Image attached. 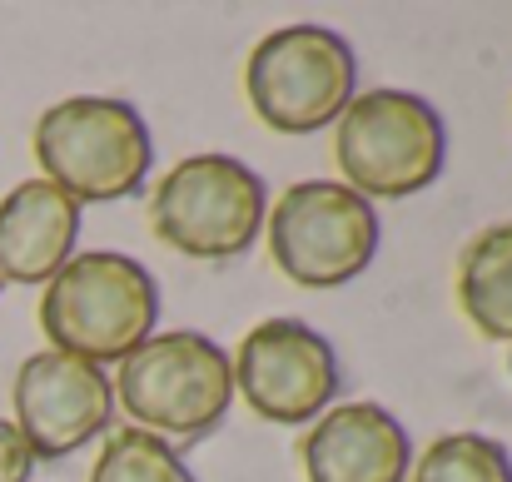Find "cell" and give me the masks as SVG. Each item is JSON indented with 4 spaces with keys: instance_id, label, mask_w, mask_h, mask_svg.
Segmentation results:
<instances>
[{
    "instance_id": "8fae6325",
    "label": "cell",
    "mask_w": 512,
    "mask_h": 482,
    "mask_svg": "<svg viewBox=\"0 0 512 482\" xmlns=\"http://www.w3.org/2000/svg\"><path fill=\"white\" fill-rule=\"evenodd\" d=\"M80 239V204L50 179H25L0 199V284H50Z\"/></svg>"
},
{
    "instance_id": "5bb4252c",
    "label": "cell",
    "mask_w": 512,
    "mask_h": 482,
    "mask_svg": "<svg viewBox=\"0 0 512 482\" xmlns=\"http://www.w3.org/2000/svg\"><path fill=\"white\" fill-rule=\"evenodd\" d=\"M90 482H194V473L179 463L165 438L145 428H120L90 468Z\"/></svg>"
},
{
    "instance_id": "5b68a950",
    "label": "cell",
    "mask_w": 512,
    "mask_h": 482,
    "mask_svg": "<svg viewBox=\"0 0 512 482\" xmlns=\"http://www.w3.org/2000/svg\"><path fill=\"white\" fill-rule=\"evenodd\" d=\"M269 219L264 179L234 155H189L155 184L150 224L160 244L199 264H229L249 254Z\"/></svg>"
},
{
    "instance_id": "7a4b0ae2",
    "label": "cell",
    "mask_w": 512,
    "mask_h": 482,
    "mask_svg": "<svg viewBox=\"0 0 512 482\" xmlns=\"http://www.w3.org/2000/svg\"><path fill=\"white\" fill-rule=\"evenodd\" d=\"M35 160L75 204H110L145 184L155 145L135 105L110 95H70L35 120Z\"/></svg>"
},
{
    "instance_id": "52a82bcc",
    "label": "cell",
    "mask_w": 512,
    "mask_h": 482,
    "mask_svg": "<svg viewBox=\"0 0 512 482\" xmlns=\"http://www.w3.org/2000/svg\"><path fill=\"white\" fill-rule=\"evenodd\" d=\"M269 254L299 289H339L378 254V214L339 179H304L269 209Z\"/></svg>"
},
{
    "instance_id": "30bf717a",
    "label": "cell",
    "mask_w": 512,
    "mask_h": 482,
    "mask_svg": "<svg viewBox=\"0 0 512 482\" xmlns=\"http://www.w3.org/2000/svg\"><path fill=\"white\" fill-rule=\"evenodd\" d=\"M299 458L309 482H403L413 443L383 403H343L314 418Z\"/></svg>"
},
{
    "instance_id": "4fadbf2b",
    "label": "cell",
    "mask_w": 512,
    "mask_h": 482,
    "mask_svg": "<svg viewBox=\"0 0 512 482\" xmlns=\"http://www.w3.org/2000/svg\"><path fill=\"white\" fill-rule=\"evenodd\" d=\"M413 482H512V458L498 438L448 433L423 448L413 463Z\"/></svg>"
},
{
    "instance_id": "3957f363",
    "label": "cell",
    "mask_w": 512,
    "mask_h": 482,
    "mask_svg": "<svg viewBox=\"0 0 512 482\" xmlns=\"http://www.w3.org/2000/svg\"><path fill=\"white\" fill-rule=\"evenodd\" d=\"M115 398L155 438H204L234 403V363L194 328L150 333L130 358H120Z\"/></svg>"
},
{
    "instance_id": "ba28073f",
    "label": "cell",
    "mask_w": 512,
    "mask_h": 482,
    "mask_svg": "<svg viewBox=\"0 0 512 482\" xmlns=\"http://www.w3.org/2000/svg\"><path fill=\"white\" fill-rule=\"evenodd\" d=\"M234 363V393L264 418V423H314L329 413L339 393V353L334 343L299 319L254 323L239 343Z\"/></svg>"
},
{
    "instance_id": "9c48e42d",
    "label": "cell",
    "mask_w": 512,
    "mask_h": 482,
    "mask_svg": "<svg viewBox=\"0 0 512 482\" xmlns=\"http://www.w3.org/2000/svg\"><path fill=\"white\" fill-rule=\"evenodd\" d=\"M15 433L35 458H70L95 443L115 413V378L100 363L45 348L15 373Z\"/></svg>"
},
{
    "instance_id": "9a60e30c",
    "label": "cell",
    "mask_w": 512,
    "mask_h": 482,
    "mask_svg": "<svg viewBox=\"0 0 512 482\" xmlns=\"http://www.w3.org/2000/svg\"><path fill=\"white\" fill-rule=\"evenodd\" d=\"M30 473H35V453L25 448L15 423L0 418V482H30Z\"/></svg>"
},
{
    "instance_id": "8992f818",
    "label": "cell",
    "mask_w": 512,
    "mask_h": 482,
    "mask_svg": "<svg viewBox=\"0 0 512 482\" xmlns=\"http://www.w3.org/2000/svg\"><path fill=\"white\" fill-rule=\"evenodd\" d=\"M353 80H358L353 50L329 25L269 30L244 65L249 105L279 135H319L339 125V115L353 100Z\"/></svg>"
},
{
    "instance_id": "7c38bea8",
    "label": "cell",
    "mask_w": 512,
    "mask_h": 482,
    "mask_svg": "<svg viewBox=\"0 0 512 482\" xmlns=\"http://www.w3.org/2000/svg\"><path fill=\"white\" fill-rule=\"evenodd\" d=\"M458 304L483 338L512 343V224H488L463 249Z\"/></svg>"
},
{
    "instance_id": "6da1fadb",
    "label": "cell",
    "mask_w": 512,
    "mask_h": 482,
    "mask_svg": "<svg viewBox=\"0 0 512 482\" xmlns=\"http://www.w3.org/2000/svg\"><path fill=\"white\" fill-rule=\"evenodd\" d=\"M160 319V289L145 264L130 254H75L40 299V328L60 353L85 363H120L130 358Z\"/></svg>"
},
{
    "instance_id": "277c9868",
    "label": "cell",
    "mask_w": 512,
    "mask_h": 482,
    "mask_svg": "<svg viewBox=\"0 0 512 482\" xmlns=\"http://www.w3.org/2000/svg\"><path fill=\"white\" fill-rule=\"evenodd\" d=\"M448 135L438 110L413 90H368L353 95L334 130V160L353 194L408 199L443 174Z\"/></svg>"
}]
</instances>
